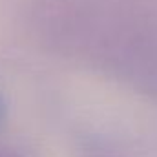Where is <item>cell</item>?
I'll return each mask as SVG.
<instances>
[{
  "mask_svg": "<svg viewBox=\"0 0 157 157\" xmlns=\"http://www.w3.org/2000/svg\"><path fill=\"white\" fill-rule=\"evenodd\" d=\"M88 157H112L110 154H101V150H97L95 146L90 150V154H88Z\"/></svg>",
  "mask_w": 157,
  "mask_h": 157,
  "instance_id": "obj_4",
  "label": "cell"
},
{
  "mask_svg": "<svg viewBox=\"0 0 157 157\" xmlns=\"http://www.w3.org/2000/svg\"><path fill=\"white\" fill-rule=\"evenodd\" d=\"M6 121V102H4V97L0 95V128Z\"/></svg>",
  "mask_w": 157,
  "mask_h": 157,
  "instance_id": "obj_3",
  "label": "cell"
},
{
  "mask_svg": "<svg viewBox=\"0 0 157 157\" xmlns=\"http://www.w3.org/2000/svg\"><path fill=\"white\" fill-rule=\"evenodd\" d=\"M24 26L51 55L157 97V0H28Z\"/></svg>",
  "mask_w": 157,
  "mask_h": 157,
  "instance_id": "obj_1",
  "label": "cell"
},
{
  "mask_svg": "<svg viewBox=\"0 0 157 157\" xmlns=\"http://www.w3.org/2000/svg\"><path fill=\"white\" fill-rule=\"evenodd\" d=\"M0 157H28L24 152H20L15 146L9 144H0Z\"/></svg>",
  "mask_w": 157,
  "mask_h": 157,
  "instance_id": "obj_2",
  "label": "cell"
}]
</instances>
